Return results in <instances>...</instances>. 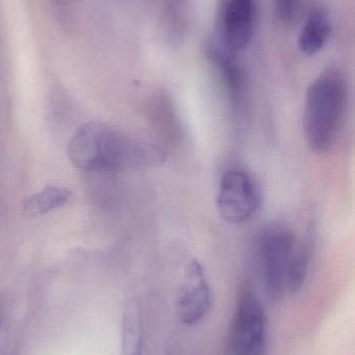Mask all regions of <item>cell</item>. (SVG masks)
Listing matches in <instances>:
<instances>
[{
    "instance_id": "cell-1",
    "label": "cell",
    "mask_w": 355,
    "mask_h": 355,
    "mask_svg": "<svg viewBox=\"0 0 355 355\" xmlns=\"http://www.w3.org/2000/svg\"><path fill=\"white\" fill-rule=\"evenodd\" d=\"M68 155L79 170L106 174L156 166L165 160L164 151L154 144L133 139L100 122L87 123L75 132Z\"/></svg>"
},
{
    "instance_id": "cell-2",
    "label": "cell",
    "mask_w": 355,
    "mask_h": 355,
    "mask_svg": "<svg viewBox=\"0 0 355 355\" xmlns=\"http://www.w3.org/2000/svg\"><path fill=\"white\" fill-rule=\"evenodd\" d=\"M348 87L338 69L321 73L308 87L304 114V131L308 147L325 154L335 147L345 118Z\"/></svg>"
},
{
    "instance_id": "cell-3",
    "label": "cell",
    "mask_w": 355,
    "mask_h": 355,
    "mask_svg": "<svg viewBox=\"0 0 355 355\" xmlns=\"http://www.w3.org/2000/svg\"><path fill=\"white\" fill-rule=\"evenodd\" d=\"M300 246L294 232L286 225H271L258 235L256 248L258 270L272 297L286 294L288 273Z\"/></svg>"
},
{
    "instance_id": "cell-4",
    "label": "cell",
    "mask_w": 355,
    "mask_h": 355,
    "mask_svg": "<svg viewBox=\"0 0 355 355\" xmlns=\"http://www.w3.org/2000/svg\"><path fill=\"white\" fill-rule=\"evenodd\" d=\"M227 355H267L268 319L252 290L240 292L227 336Z\"/></svg>"
},
{
    "instance_id": "cell-5",
    "label": "cell",
    "mask_w": 355,
    "mask_h": 355,
    "mask_svg": "<svg viewBox=\"0 0 355 355\" xmlns=\"http://www.w3.org/2000/svg\"><path fill=\"white\" fill-rule=\"evenodd\" d=\"M262 193L251 175L239 168L226 171L220 178L217 208L231 225L247 223L260 208Z\"/></svg>"
},
{
    "instance_id": "cell-6",
    "label": "cell",
    "mask_w": 355,
    "mask_h": 355,
    "mask_svg": "<svg viewBox=\"0 0 355 355\" xmlns=\"http://www.w3.org/2000/svg\"><path fill=\"white\" fill-rule=\"evenodd\" d=\"M212 304V290L206 270L199 261L192 260L177 294V316L183 324L195 327L210 314Z\"/></svg>"
},
{
    "instance_id": "cell-7",
    "label": "cell",
    "mask_w": 355,
    "mask_h": 355,
    "mask_svg": "<svg viewBox=\"0 0 355 355\" xmlns=\"http://www.w3.org/2000/svg\"><path fill=\"white\" fill-rule=\"evenodd\" d=\"M256 0H225L219 39L233 53L251 43L256 28Z\"/></svg>"
},
{
    "instance_id": "cell-8",
    "label": "cell",
    "mask_w": 355,
    "mask_h": 355,
    "mask_svg": "<svg viewBox=\"0 0 355 355\" xmlns=\"http://www.w3.org/2000/svg\"><path fill=\"white\" fill-rule=\"evenodd\" d=\"M206 53L222 78L229 97L235 104L239 103L245 91L246 79L237 54L231 51L218 37L206 44Z\"/></svg>"
},
{
    "instance_id": "cell-9",
    "label": "cell",
    "mask_w": 355,
    "mask_h": 355,
    "mask_svg": "<svg viewBox=\"0 0 355 355\" xmlns=\"http://www.w3.org/2000/svg\"><path fill=\"white\" fill-rule=\"evenodd\" d=\"M331 33V17L323 6H317L311 10L300 31L298 46L306 55L313 56L327 45Z\"/></svg>"
},
{
    "instance_id": "cell-10",
    "label": "cell",
    "mask_w": 355,
    "mask_h": 355,
    "mask_svg": "<svg viewBox=\"0 0 355 355\" xmlns=\"http://www.w3.org/2000/svg\"><path fill=\"white\" fill-rule=\"evenodd\" d=\"M73 193L71 190L60 186H47L33 194L25 202L24 210L29 216H40L50 211L66 206L70 202Z\"/></svg>"
},
{
    "instance_id": "cell-11",
    "label": "cell",
    "mask_w": 355,
    "mask_h": 355,
    "mask_svg": "<svg viewBox=\"0 0 355 355\" xmlns=\"http://www.w3.org/2000/svg\"><path fill=\"white\" fill-rule=\"evenodd\" d=\"M122 352L121 355L143 354V321L139 306L129 304L123 317Z\"/></svg>"
},
{
    "instance_id": "cell-12",
    "label": "cell",
    "mask_w": 355,
    "mask_h": 355,
    "mask_svg": "<svg viewBox=\"0 0 355 355\" xmlns=\"http://www.w3.org/2000/svg\"><path fill=\"white\" fill-rule=\"evenodd\" d=\"M79 1V0H58V2L63 4L74 3V2Z\"/></svg>"
}]
</instances>
